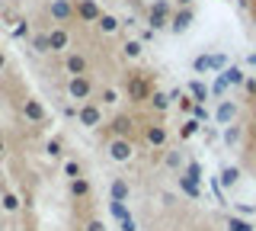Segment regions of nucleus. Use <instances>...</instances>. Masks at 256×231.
I'll use <instances>...</instances> for the list:
<instances>
[{
	"mask_svg": "<svg viewBox=\"0 0 256 231\" xmlns=\"http://www.w3.org/2000/svg\"><path fill=\"white\" fill-rule=\"evenodd\" d=\"M125 93H128V100H132V103H144V100H150V84H148V77H144V74H128V81H125Z\"/></svg>",
	"mask_w": 256,
	"mask_h": 231,
	"instance_id": "1",
	"label": "nucleus"
},
{
	"mask_svg": "<svg viewBox=\"0 0 256 231\" xmlns=\"http://www.w3.org/2000/svg\"><path fill=\"white\" fill-rule=\"evenodd\" d=\"M68 97H70V100H77L80 106H84V103H90V97H93V84H90V77H86V74L70 77V81H68Z\"/></svg>",
	"mask_w": 256,
	"mask_h": 231,
	"instance_id": "2",
	"label": "nucleus"
},
{
	"mask_svg": "<svg viewBox=\"0 0 256 231\" xmlns=\"http://www.w3.org/2000/svg\"><path fill=\"white\" fill-rule=\"evenodd\" d=\"M106 151H109V157H112V161L125 164V161H132V154H134V145H132L128 138H109Z\"/></svg>",
	"mask_w": 256,
	"mask_h": 231,
	"instance_id": "3",
	"label": "nucleus"
},
{
	"mask_svg": "<svg viewBox=\"0 0 256 231\" xmlns=\"http://www.w3.org/2000/svg\"><path fill=\"white\" fill-rule=\"evenodd\" d=\"M77 119H80V125H86V129H96V125L102 122V109L96 106V103H84V106L77 109Z\"/></svg>",
	"mask_w": 256,
	"mask_h": 231,
	"instance_id": "4",
	"label": "nucleus"
},
{
	"mask_svg": "<svg viewBox=\"0 0 256 231\" xmlns=\"http://www.w3.org/2000/svg\"><path fill=\"white\" fill-rule=\"evenodd\" d=\"M48 10H52V17L58 20V23H74L77 20V10H74V4H70V0H52V7H48Z\"/></svg>",
	"mask_w": 256,
	"mask_h": 231,
	"instance_id": "5",
	"label": "nucleus"
},
{
	"mask_svg": "<svg viewBox=\"0 0 256 231\" xmlns=\"http://www.w3.org/2000/svg\"><path fill=\"white\" fill-rule=\"evenodd\" d=\"M74 10H77V17L84 20V23H100V17H102V10H100L96 0H77Z\"/></svg>",
	"mask_w": 256,
	"mask_h": 231,
	"instance_id": "6",
	"label": "nucleus"
},
{
	"mask_svg": "<svg viewBox=\"0 0 256 231\" xmlns=\"http://www.w3.org/2000/svg\"><path fill=\"white\" fill-rule=\"evenodd\" d=\"M192 20H196L192 7H180V10L170 17V29H173V33H186V29L192 26Z\"/></svg>",
	"mask_w": 256,
	"mask_h": 231,
	"instance_id": "7",
	"label": "nucleus"
},
{
	"mask_svg": "<svg viewBox=\"0 0 256 231\" xmlns=\"http://www.w3.org/2000/svg\"><path fill=\"white\" fill-rule=\"evenodd\" d=\"M22 116L29 119V122H36V125H42L45 119H48V113H45V106L38 103L36 97H29L26 103H22Z\"/></svg>",
	"mask_w": 256,
	"mask_h": 231,
	"instance_id": "8",
	"label": "nucleus"
},
{
	"mask_svg": "<svg viewBox=\"0 0 256 231\" xmlns=\"http://www.w3.org/2000/svg\"><path fill=\"white\" fill-rule=\"evenodd\" d=\"M132 125H134L132 116H116L109 122V135L112 138H128V135H132Z\"/></svg>",
	"mask_w": 256,
	"mask_h": 231,
	"instance_id": "9",
	"label": "nucleus"
},
{
	"mask_svg": "<svg viewBox=\"0 0 256 231\" xmlns=\"http://www.w3.org/2000/svg\"><path fill=\"white\" fill-rule=\"evenodd\" d=\"M64 68H68V74L70 77H80V74H86V68H90V61H86V55H68V61H64Z\"/></svg>",
	"mask_w": 256,
	"mask_h": 231,
	"instance_id": "10",
	"label": "nucleus"
},
{
	"mask_svg": "<svg viewBox=\"0 0 256 231\" xmlns=\"http://www.w3.org/2000/svg\"><path fill=\"white\" fill-rule=\"evenodd\" d=\"M237 119V103L234 100H224L221 106H218V113H214V122H221V125H230Z\"/></svg>",
	"mask_w": 256,
	"mask_h": 231,
	"instance_id": "11",
	"label": "nucleus"
},
{
	"mask_svg": "<svg viewBox=\"0 0 256 231\" xmlns=\"http://www.w3.org/2000/svg\"><path fill=\"white\" fill-rule=\"evenodd\" d=\"M48 45H52V52H64L70 45L68 29H52V33H48Z\"/></svg>",
	"mask_w": 256,
	"mask_h": 231,
	"instance_id": "12",
	"label": "nucleus"
},
{
	"mask_svg": "<svg viewBox=\"0 0 256 231\" xmlns=\"http://www.w3.org/2000/svg\"><path fill=\"white\" fill-rule=\"evenodd\" d=\"M96 26H100V33H106V36H116L118 29H122V20H116V17H112V13H102Z\"/></svg>",
	"mask_w": 256,
	"mask_h": 231,
	"instance_id": "13",
	"label": "nucleus"
},
{
	"mask_svg": "<svg viewBox=\"0 0 256 231\" xmlns=\"http://www.w3.org/2000/svg\"><path fill=\"white\" fill-rule=\"evenodd\" d=\"M148 145L150 148H164L166 145V129L164 125H148Z\"/></svg>",
	"mask_w": 256,
	"mask_h": 231,
	"instance_id": "14",
	"label": "nucleus"
},
{
	"mask_svg": "<svg viewBox=\"0 0 256 231\" xmlns=\"http://www.w3.org/2000/svg\"><path fill=\"white\" fill-rule=\"evenodd\" d=\"M186 93H192V97H196V103H205L208 97H212V90H208L202 81H189V84H186Z\"/></svg>",
	"mask_w": 256,
	"mask_h": 231,
	"instance_id": "15",
	"label": "nucleus"
},
{
	"mask_svg": "<svg viewBox=\"0 0 256 231\" xmlns=\"http://www.w3.org/2000/svg\"><path fill=\"white\" fill-rule=\"evenodd\" d=\"M70 196H74V199H86V196H90V180H86V177L70 180Z\"/></svg>",
	"mask_w": 256,
	"mask_h": 231,
	"instance_id": "16",
	"label": "nucleus"
},
{
	"mask_svg": "<svg viewBox=\"0 0 256 231\" xmlns=\"http://www.w3.org/2000/svg\"><path fill=\"white\" fill-rule=\"evenodd\" d=\"M166 26H170V20H166L164 13H157V10L148 13V29L150 33H160V29H166Z\"/></svg>",
	"mask_w": 256,
	"mask_h": 231,
	"instance_id": "17",
	"label": "nucleus"
},
{
	"mask_svg": "<svg viewBox=\"0 0 256 231\" xmlns=\"http://www.w3.org/2000/svg\"><path fill=\"white\" fill-rule=\"evenodd\" d=\"M29 49H32V52H38V55L52 52V45H48V33H36V36L29 39Z\"/></svg>",
	"mask_w": 256,
	"mask_h": 231,
	"instance_id": "18",
	"label": "nucleus"
},
{
	"mask_svg": "<svg viewBox=\"0 0 256 231\" xmlns=\"http://www.w3.org/2000/svg\"><path fill=\"white\" fill-rule=\"evenodd\" d=\"M150 109H154V113H166V109H170V97H166V93H150Z\"/></svg>",
	"mask_w": 256,
	"mask_h": 231,
	"instance_id": "19",
	"label": "nucleus"
},
{
	"mask_svg": "<svg viewBox=\"0 0 256 231\" xmlns=\"http://www.w3.org/2000/svg\"><path fill=\"white\" fill-rule=\"evenodd\" d=\"M180 189H182V193H186L189 199H198V196H202L198 183H196V180H186V177H180Z\"/></svg>",
	"mask_w": 256,
	"mask_h": 231,
	"instance_id": "20",
	"label": "nucleus"
},
{
	"mask_svg": "<svg viewBox=\"0 0 256 231\" xmlns=\"http://www.w3.org/2000/svg\"><path fill=\"white\" fill-rule=\"evenodd\" d=\"M224 81H228L230 87H240V84H246V77H244L240 68H228V71H224Z\"/></svg>",
	"mask_w": 256,
	"mask_h": 231,
	"instance_id": "21",
	"label": "nucleus"
},
{
	"mask_svg": "<svg viewBox=\"0 0 256 231\" xmlns=\"http://www.w3.org/2000/svg\"><path fill=\"white\" fill-rule=\"evenodd\" d=\"M198 125H202L198 119H186V122L180 125V138H182V141H186V138H192V135L198 132Z\"/></svg>",
	"mask_w": 256,
	"mask_h": 231,
	"instance_id": "22",
	"label": "nucleus"
},
{
	"mask_svg": "<svg viewBox=\"0 0 256 231\" xmlns=\"http://www.w3.org/2000/svg\"><path fill=\"white\" fill-rule=\"evenodd\" d=\"M122 52L128 55V58H141V52H144V45L138 42V39H128V42L122 45Z\"/></svg>",
	"mask_w": 256,
	"mask_h": 231,
	"instance_id": "23",
	"label": "nucleus"
},
{
	"mask_svg": "<svg viewBox=\"0 0 256 231\" xmlns=\"http://www.w3.org/2000/svg\"><path fill=\"white\" fill-rule=\"evenodd\" d=\"M208 71H228V55H208Z\"/></svg>",
	"mask_w": 256,
	"mask_h": 231,
	"instance_id": "24",
	"label": "nucleus"
},
{
	"mask_svg": "<svg viewBox=\"0 0 256 231\" xmlns=\"http://www.w3.org/2000/svg\"><path fill=\"white\" fill-rule=\"evenodd\" d=\"M186 180H196V183H202V167H198V161H189L186 164V173H182Z\"/></svg>",
	"mask_w": 256,
	"mask_h": 231,
	"instance_id": "25",
	"label": "nucleus"
},
{
	"mask_svg": "<svg viewBox=\"0 0 256 231\" xmlns=\"http://www.w3.org/2000/svg\"><path fill=\"white\" fill-rule=\"evenodd\" d=\"M0 205H4V212H16V209H20V196H16V193H4Z\"/></svg>",
	"mask_w": 256,
	"mask_h": 231,
	"instance_id": "26",
	"label": "nucleus"
},
{
	"mask_svg": "<svg viewBox=\"0 0 256 231\" xmlns=\"http://www.w3.org/2000/svg\"><path fill=\"white\" fill-rule=\"evenodd\" d=\"M150 10H157V13H164V17H166V20H170V17H173V13H176V10H173V4H170V0H154V4H150Z\"/></svg>",
	"mask_w": 256,
	"mask_h": 231,
	"instance_id": "27",
	"label": "nucleus"
},
{
	"mask_svg": "<svg viewBox=\"0 0 256 231\" xmlns=\"http://www.w3.org/2000/svg\"><path fill=\"white\" fill-rule=\"evenodd\" d=\"M237 180H240V170H237V167H228V170H224V173H221V183H224V186H228V189H230V186H234V183H237Z\"/></svg>",
	"mask_w": 256,
	"mask_h": 231,
	"instance_id": "28",
	"label": "nucleus"
},
{
	"mask_svg": "<svg viewBox=\"0 0 256 231\" xmlns=\"http://www.w3.org/2000/svg\"><path fill=\"white\" fill-rule=\"evenodd\" d=\"M109 212L116 215L118 221H125V218H128V209H125V202H118V199H112V202H109Z\"/></svg>",
	"mask_w": 256,
	"mask_h": 231,
	"instance_id": "29",
	"label": "nucleus"
},
{
	"mask_svg": "<svg viewBox=\"0 0 256 231\" xmlns=\"http://www.w3.org/2000/svg\"><path fill=\"white\" fill-rule=\"evenodd\" d=\"M228 231H256V228H253L246 218H230V221H228Z\"/></svg>",
	"mask_w": 256,
	"mask_h": 231,
	"instance_id": "30",
	"label": "nucleus"
},
{
	"mask_svg": "<svg viewBox=\"0 0 256 231\" xmlns=\"http://www.w3.org/2000/svg\"><path fill=\"white\" fill-rule=\"evenodd\" d=\"M112 199H118V202H125V199H128V186H125L122 180L112 183Z\"/></svg>",
	"mask_w": 256,
	"mask_h": 231,
	"instance_id": "31",
	"label": "nucleus"
},
{
	"mask_svg": "<svg viewBox=\"0 0 256 231\" xmlns=\"http://www.w3.org/2000/svg\"><path fill=\"white\" fill-rule=\"evenodd\" d=\"M237 141H240V129H237V125H228V132H224V145L234 148Z\"/></svg>",
	"mask_w": 256,
	"mask_h": 231,
	"instance_id": "32",
	"label": "nucleus"
},
{
	"mask_svg": "<svg viewBox=\"0 0 256 231\" xmlns=\"http://www.w3.org/2000/svg\"><path fill=\"white\" fill-rule=\"evenodd\" d=\"M228 87H230V84H228V81H224V74H221V77H218V81H214V84H212V97H224V93H228Z\"/></svg>",
	"mask_w": 256,
	"mask_h": 231,
	"instance_id": "33",
	"label": "nucleus"
},
{
	"mask_svg": "<svg viewBox=\"0 0 256 231\" xmlns=\"http://www.w3.org/2000/svg\"><path fill=\"white\" fill-rule=\"evenodd\" d=\"M100 103H106V106H112V103H118V90H112V87H106V90L100 93Z\"/></svg>",
	"mask_w": 256,
	"mask_h": 231,
	"instance_id": "34",
	"label": "nucleus"
},
{
	"mask_svg": "<svg viewBox=\"0 0 256 231\" xmlns=\"http://www.w3.org/2000/svg\"><path fill=\"white\" fill-rule=\"evenodd\" d=\"M164 164H166V167H180V164H182V154H180V151H166Z\"/></svg>",
	"mask_w": 256,
	"mask_h": 231,
	"instance_id": "35",
	"label": "nucleus"
},
{
	"mask_svg": "<svg viewBox=\"0 0 256 231\" xmlns=\"http://www.w3.org/2000/svg\"><path fill=\"white\" fill-rule=\"evenodd\" d=\"M192 109H196V100H189V93H186V97L180 100V113L182 116H192Z\"/></svg>",
	"mask_w": 256,
	"mask_h": 231,
	"instance_id": "36",
	"label": "nucleus"
},
{
	"mask_svg": "<svg viewBox=\"0 0 256 231\" xmlns=\"http://www.w3.org/2000/svg\"><path fill=\"white\" fill-rule=\"evenodd\" d=\"M192 68H196L198 74H205V71H208V52H205V55H198V58L192 61Z\"/></svg>",
	"mask_w": 256,
	"mask_h": 231,
	"instance_id": "37",
	"label": "nucleus"
},
{
	"mask_svg": "<svg viewBox=\"0 0 256 231\" xmlns=\"http://www.w3.org/2000/svg\"><path fill=\"white\" fill-rule=\"evenodd\" d=\"M192 119H198V122H208V109L202 103H196V109H192Z\"/></svg>",
	"mask_w": 256,
	"mask_h": 231,
	"instance_id": "38",
	"label": "nucleus"
},
{
	"mask_svg": "<svg viewBox=\"0 0 256 231\" xmlns=\"http://www.w3.org/2000/svg\"><path fill=\"white\" fill-rule=\"evenodd\" d=\"M64 173H68L70 180H77V177H80V164H74V161H68V164H64Z\"/></svg>",
	"mask_w": 256,
	"mask_h": 231,
	"instance_id": "39",
	"label": "nucleus"
},
{
	"mask_svg": "<svg viewBox=\"0 0 256 231\" xmlns=\"http://www.w3.org/2000/svg\"><path fill=\"white\" fill-rule=\"evenodd\" d=\"M84 231H106V225H102L100 218H90V221L84 225Z\"/></svg>",
	"mask_w": 256,
	"mask_h": 231,
	"instance_id": "40",
	"label": "nucleus"
},
{
	"mask_svg": "<svg viewBox=\"0 0 256 231\" xmlns=\"http://www.w3.org/2000/svg\"><path fill=\"white\" fill-rule=\"evenodd\" d=\"M48 154H52V157H61V154H64V151H61V141H58V138H54V141H48Z\"/></svg>",
	"mask_w": 256,
	"mask_h": 231,
	"instance_id": "41",
	"label": "nucleus"
},
{
	"mask_svg": "<svg viewBox=\"0 0 256 231\" xmlns=\"http://www.w3.org/2000/svg\"><path fill=\"white\" fill-rule=\"evenodd\" d=\"M118 225H122V231H138V221H134L132 215H128L125 221H118Z\"/></svg>",
	"mask_w": 256,
	"mask_h": 231,
	"instance_id": "42",
	"label": "nucleus"
},
{
	"mask_svg": "<svg viewBox=\"0 0 256 231\" xmlns=\"http://www.w3.org/2000/svg\"><path fill=\"white\" fill-rule=\"evenodd\" d=\"M13 33H16V36H26V33H29V29H26V20H20V23H16V29H13Z\"/></svg>",
	"mask_w": 256,
	"mask_h": 231,
	"instance_id": "43",
	"label": "nucleus"
},
{
	"mask_svg": "<svg viewBox=\"0 0 256 231\" xmlns=\"http://www.w3.org/2000/svg\"><path fill=\"white\" fill-rule=\"evenodd\" d=\"M246 93H250V97H256V81H246Z\"/></svg>",
	"mask_w": 256,
	"mask_h": 231,
	"instance_id": "44",
	"label": "nucleus"
},
{
	"mask_svg": "<svg viewBox=\"0 0 256 231\" xmlns=\"http://www.w3.org/2000/svg\"><path fill=\"white\" fill-rule=\"evenodd\" d=\"M6 68V55H4V49H0V71Z\"/></svg>",
	"mask_w": 256,
	"mask_h": 231,
	"instance_id": "45",
	"label": "nucleus"
},
{
	"mask_svg": "<svg viewBox=\"0 0 256 231\" xmlns=\"http://www.w3.org/2000/svg\"><path fill=\"white\" fill-rule=\"evenodd\" d=\"M4 154H6V141L0 138V157H4Z\"/></svg>",
	"mask_w": 256,
	"mask_h": 231,
	"instance_id": "46",
	"label": "nucleus"
},
{
	"mask_svg": "<svg viewBox=\"0 0 256 231\" xmlns=\"http://www.w3.org/2000/svg\"><path fill=\"white\" fill-rule=\"evenodd\" d=\"M176 4H180V7H192V0H176Z\"/></svg>",
	"mask_w": 256,
	"mask_h": 231,
	"instance_id": "47",
	"label": "nucleus"
},
{
	"mask_svg": "<svg viewBox=\"0 0 256 231\" xmlns=\"http://www.w3.org/2000/svg\"><path fill=\"white\" fill-rule=\"evenodd\" d=\"M253 26H256V10H253Z\"/></svg>",
	"mask_w": 256,
	"mask_h": 231,
	"instance_id": "48",
	"label": "nucleus"
}]
</instances>
